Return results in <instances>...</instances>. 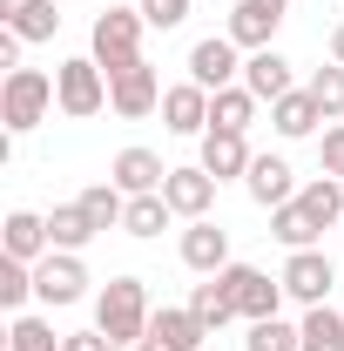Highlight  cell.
I'll use <instances>...</instances> for the list:
<instances>
[{
  "label": "cell",
  "instance_id": "6da1fadb",
  "mask_svg": "<svg viewBox=\"0 0 344 351\" xmlns=\"http://www.w3.org/2000/svg\"><path fill=\"white\" fill-rule=\"evenodd\" d=\"M149 291H142V277H108L101 284V298H95V331H108L115 345H135V338H149Z\"/></svg>",
  "mask_w": 344,
  "mask_h": 351
},
{
  "label": "cell",
  "instance_id": "7a4b0ae2",
  "mask_svg": "<svg viewBox=\"0 0 344 351\" xmlns=\"http://www.w3.org/2000/svg\"><path fill=\"white\" fill-rule=\"evenodd\" d=\"M47 108H61V101H54V82H47L41 68H7V88H0V122H7V135L41 129Z\"/></svg>",
  "mask_w": 344,
  "mask_h": 351
},
{
  "label": "cell",
  "instance_id": "3957f363",
  "mask_svg": "<svg viewBox=\"0 0 344 351\" xmlns=\"http://www.w3.org/2000/svg\"><path fill=\"white\" fill-rule=\"evenodd\" d=\"M142 7H108V14H95V54L88 61H101V75H122L129 61H142Z\"/></svg>",
  "mask_w": 344,
  "mask_h": 351
},
{
  "label": "cell",
  "instance_id": "277c9868",
  "mask_svg": "<svg viewBox=\"0 0 344 351\" xmlns=\"http://www.w3.org/2000/svg\"><path fill=\"white\" fill-rule=\"evenodd\" d=\"M54 101H61V115H101L108 108V75H101V61H61L54 68Z\"/></svg>",
  "mask_w": 344,
  "mask_h": 351
},
{
  "label": "cell",
  "instance_id": "5b68a950",
  "mask_svg": "<svg viewBox=\"0 0 344 351\" xmlns=\"http://www.w3.org/2000/svg\"><path fill=\"white\" fill-rule=\"evenodd\" d=\"M223 284H230V298H236V317H250V324H263V317L284 311V277H263L257 263H230Z\"/></svg>",
  "mask_w": 344,
  "mask_h": 351
},
{
  "label": "cell",
  "instance_id": "8992f818",
  "mask_svg": "<svg viewBox=\"0 0 344 351\" xmlns=\"http://www.w3.org/2000/svg\"><path fill=\"white\" fill-rule=\"evenodd\" d=\"M34 298L41 304H82L88 298V270H82V250H47L41 263H34Z\"/></svg>",
  "mask_w": 344,
  "mask_h": 351
},
{
  "label": "cell",
  "instance_id": "52a82bcc",
  "mask_svg": "<svg viewBox=\"0 0 344 351\" xmlns=\"http://www.w3.org/2000/svg\"><path fill=\"white\" fill-rule=\"evenodd\" d=\"M108 108H115L122 122L156 115V108H162V82H156V68H149V61H129L122 75H108Z\"/></svg>",
  "mask_w": 344,
  "mask_h": 351
},
{
  "label": "cell",
  "instance_id": "ba28073f",
  "mask_svg": "<svg viewBox=\"0 0 344 351\" xmlns=\"http://www.w3.org/2000/svg\"><path fill=\"white\" fill-rule=\"evenodd\" d=\"M331 284H338V263L324 257V250H291V263H284V298H297L310 311V304L331 298Z\"/></svg>",
  "mask_w": 344,
  "mask_h": 351
},
{
  "label": "cell",
  "instance_id": "9c48e42d",
  "mask_svg": "<svg viewBox=\"0 0 344 351\" xmlns=\"http://www.w3.org/2000/svg\"><path fill=\"white\" fill-rule=\"evenodd\" d=\"M236 75H243V61H236V41L230 34H210V41L189 47V82L196 88H236Z\"/></svg>",
  "mask_w": 344,
  "mask_h": 351
},
{
  "label": "cell",
  "instance_id": "30bf717a",
  "mask_svg": "<svg viewBox=\"0 0 344 351\" xmlns=\"http://www.w3.org/2000/svg\"><path fill=\"white\" fill-rule=\"evenodd\" d=\"M182 263L196 270V277H216V270H230V230L210 217H196L182 230Z\"/></svg>",
  "mask_w": 344,
  "mask_h": 351
},
{
  "label": "cell",
  "instance_id": "8fae6325",
  "mask_svg": "<svg viewBox=\"0 0 344 351\" xmlns=\"http://www.w3.org/2000/svg\"><path fill=\"white\" fill-rule=\"evenodd\" d=\"M284 7H291V0H236V14H230V41L250 47V54L270 47V34L284 27Z\"/></svg>",
  "mask_w": 344,
  "mask_h": 351
},
{
  "label": "cell",
  "instance_id": "7c38bea8",
  "mask_svg": "<svg viewBox=\"0 0 344 351\" xmlns=\"http://www.w3.org/2000/svg\"><path fill=\"white\" fill-rule=\"evenodd\" d=\"M47 250H54V237H47V217H34V210H7V223H0V257L41 263Z\"/></svg>",
  "mask_w": 344,
  "mask_h": 351
},
{
  "label": "cell",
  "instance_id": "4fadbf2b",
  "mask_svg": "<svg viewBox=\"0 0 344 351\" xmlns=\"http://www.w3.org/2000/svg\"><path fill=\"white\" fill-rule=\"evenodd\" d=\"M108 182H115L122 196H156V189L169 182V169H162L156 149H122V156L108 162Z\"/></svg>",
  "mask_w": 344,
  "mask_h": 351
},
{
  "label": "cell",
  "instance_id": "5bb4252c",
  "mask_svg": "<svg viewBox=\"0 0 344 351\" xmlns=\"http://www.w3.org/2000/svg\"><path fill=\"white\" fill-rule=\"evenodd\" d=\"M162 122H169V135H210V88L196 82L162 88Z\"/></svg>",
  "mask_w": 344,
  "mask_h": 351
},
{
  "label": "cell",
  "instance_id": "9a60e30c",
  "mask_svg": "<svg viewBox=\"0 0 344 351\" xmlns=\"http://www.w3.org/2000/svg\"><path fill=\"white\" fill-rule=\"evenodd\" d=\"M149 338L162 351H203V338H210V324L196 317L189 304H162L156 317H149Z\"/></svg>",
  "mask_w": 344,
  "mask_h": 351
},
{
  "label": "cell",
  "instance_id": "2e32d148",
  "mask_svg": "<svg viewBox=\"0 0 344 351\" xmlns=\"http://www.w3.org/2000/svg\"><path fill=\"white\" fill-rule=\"evenodd\" d=\"M162 196H169V210L175 217H210V203H216V176L196 162V169H169V182H162Z\"/></svg>",
  "mask_w": 344,
  "mask_h": 351
},
{
  "label": "cell",
  "instance_id": "e0dca14e",
  "mask_svg": "<svg viewBox=\"0 0 344 351\" xmlns=\"http://www.w3.org/2000/svg\"><path fill=\"white\" fill-rule=\"evenodd\" d=\"M243 189H250V203H263V210H284V203L297 196V176H291L284 156H257L250 176H243Z\"/></svg>",
  "mask_w": 344,
  "mask_h": 351
},
{
  "label": "cell",
  "instance_id": "ac0fdd59",
  "mask_svg": "<svg viewBox=\"0 0 344 351\" xmlns=\"http://www.w3.org/2000/svg\"><path fill=\"white\" fill-rule=\"evenodd\" d=\"M270 122H277L284 142H304V135H317V122H331V115L317 108V95H310V88H291L284 101H270Z\"/></svg>",
  "mask_w": 344,
  "mask_h": 351
},
{
  "label": "cell",
  "instance_id": "d6986e66",
  "mask_svg": "<svg viewBox=\"0 0 344 351\" xmlns=\"http://www.w3.org/2000/svg\"><path fill=\"white\" fill-rule=\"evenodd\" d=\"M250 162H257V156H250V142H243L236 129H210V135H203V169H210L216 182L250 176Z\"/></svg>",
  "mask_w": 344,
  "mask_h": 351
},
{
  "label": "cell",
  "instance_id": "ffe728a7",
  "mask_svg": "<svg viewBox=\"0 0 344 351\" xmlns=\"http://www.w3.org/2000/svg\"><path fill=\"white\" fill-rule=\"evenodd\" d=\"M243 88H250L257 101H284V95H291V61H284L277 47H257V54L243 61Z\"/></svg>",
  "mask_w": 344,
  "mask_h": 351
},
{
  "label": "cell",
  "instance_id": "44dd1931",
  "mask_svg": "<svg viewBox=\"0 0 344 351\" xmlns=\"http://www.w3.org/2000/svg\"><path fill=\"white\" fill-rule=\"evenodd\" d=\"M250 122H257V95L236 82V88H216L210 95V129H236V135H250Z\"/></svg>",
  "mask_w": 344,
  "mask_h": 351
},
{
  "label": "cell",
  "instance_id": "7402d4cb",
  "mask_svg": "<svg viewBox=\"0 0 344 351\" xmlns=\"http://www.w3.org/2000/svg\"><path fill=\"white\" fill-rule=\"evenodd\" d=\"M297 210L317 223V230L344 223V189H338V176H317V182H304V189H297Z\"/></svg>",
  "mask_w": 344,
  "mask_h": 351
},
{
  "label": "cell",
  "instance_id": "603a6c76",
  "mask_svg": "<svg viewBox=\"0 0 344 351\" xmlns=\"http://www.w3.org/2000/svg\"><path fill=\"white\" fill-rule=\"evenodd\" d=\"M189 311H196V317H203L210 331H223V324L236 317V298H230V284H223V270H216V277H203V284L189 291Z\"/></svg>",
  "mask_w": 344,
  "mask_h": 351
},
{
  "label": "cell",
  "instance_id": "cb8c5ba5",
  "mask_svg": "<svg viewBox=\"0 0 344 351\" xmlns=\"http://www.w3.org/2000/svg\"><path fill=\"white\" fill-rule=\"evenodd\" d=\"M297 331H304V351H344V311H331V304H310Z\"/></svg>",
  "mask_w": 344,
  "mask_h": 351
},
{
  "label": "cell",
  "instance_id": "d4e9b609",
  "mask_svg": "<svg viewBox=\"0 0 344 351\" xmlns=\"http://www.w3.org/2000/svg\"><path fill=\"white\" fill-rule=\"evenodd\" d=\"M75 203L88 210V223H95V230H115V223L129 217V196H122L115 182H88V189L75 196Z\"/></svg>",
  "mask_w": 344,
  "mask_h": 351
},
{
  "label": "cell",
  "instance_id": "484cf974",
  "mask_svg": "<svg viewBox=\"0 0 344 351\" xmlns=\"http://www.w3.org/2000/svg\"><path fill=\"white\" fill-rule=\"evenodd\" d=\"M270 237H277V243H284V250H310V243H317V237H324V230H317V223L304 217V210H297V196H291V203H284V210H270Z\"/></svg>",
  "mask_w": 344,
  "mask_h": 351
},
{
  "label": "cell",
  "instance_id": "4316f807",
  "mask_svg": "<svg viewBox=\"0 0 344 351\" xmlns=\"http://www.w3.org/2000/svg\"><path fill=\"white\" fill-rule=\"evenodd\" d=\"M169 196H162V189H156V196H129V217H122V230H129V237H162V230H169Z\"/></svg>",
  "mask_w": 344,
  "mask_h": 351
},
{
  "label": "cell",
  "instance_id": "83f0119b",
  "mask_svg": "<svg viewBox=\"0 0 344 351\" xmlns=\"http://www.w3.org/2000/svg\"><path fill=\"white\" fill-rule=\"evenodd\" d=\"M47 237H54V250H82L88 237H101V230L88 223V210H82V203H61V210L47 217Z\"/></svg>",
  "mask_w": 344,
  "mask_h": 351
},
{
  "label": "cell",
  "instance_id": "f1b7e54d",
  "mask_svg": "<svg viewBox=\"0 0 344 351\" xmlns=\"http://www.w3.org/2000/svg\"><path fill=\"white\" fill-rule=\"evenodd\" d=\"M7 351H61V338H54V324H47V317L14 311V324H7Z\"/></svg>",
  "mask_w": 344,
  "mask_h": 351
},
{
  "label": "cell",
  "instance_id": "f546056e",
  "mask_svg": "<svg viewBox=\"0 0 344 351\" xmlns=\"http://www.w3.org/2000/svg\"><path fill=\"white\" fill-rule=\"evenodd\" d=\"M27 298H34V263L0 257V311H21Z\"/></svg>",
  "mask_w": 344,
  "mask_h": 351
},
{
  "label": "cell",
  "instance_id": "4dcf8cb0",
  "mask_svg": "<svg viewBox=\"0 0 344 351\" xmlns=\"http://www.w3.org/2000/svg\"><path fill=\"white\" fill-rule=\"evenodd\" d=\"M243 345H250V351H304V331L284 324V317H263V324H250Z\"/></svg>",
  "mask_w": 344,
  "mask_h": 351
},
{
  "label": "cell",
  "instance_id": "1f68e13d",
  "mask_svg": "<svg viewBox=\"0 0 344 351\" xmlns=\"http://www.w3.org/2000/svg\"><path fill=\"white\" fill-rule=\"evenodd\" d=\"M54 27H61V14H54V0H34L21 21H14V34L21 41H54Z\"/></svg>",
  "mask_w": 344,
  "mask_h": 351
},
{
  "label": "cell",
  "instance_id": "d6a6232c",
  "mask_svg": "<svg viewBox=\"0 0 344 351\" xmlns=\"http://www.w3.org/2000/svg\"><path fill=\"white\" fill-rule=\"evenodd\" d=\"M310 95H317V108H324V115H344V68H338V61L310 75Z\"/></svg>",
  "mask_w": 344,
  "mask_h": 351
},
{
  "label": "cell",
  "instance_id": "836d02e7",
  "mask_svg": "<svg viewBox=\"0 0 344 351\" xmlns=\"http://www.w3.org/2000/svg\"><path fill=\"white\" fill-rule=\"evenodd\" d=\"M142 21L149 27H182L189 21V0H142Z\"/></svg>",
  "mask_w": 344,
  "mask_h": 351
},
{
  "label": "cell",
  "instance_id": "e575fe53",
  "mask_svg": "<svg viewBox=\"0 0 344 351\" xmlns=\"http://www.w3.org/2000/svg\"><path fill=\"white\" fill-rule=\"evenodd\" d=\"M317 162H324V176H344V122L317 135Z\"/></svg>",
  "mask_w": 344,
  "mask_h": 351
},
{
  "label": "cell",
  "instance_id": "d590c367",
  "mask_svg": "<svg viewBox=\"0 0 344 351\" xmlns=\"http://www.w3.org/2000/svg\"><path fill=\"white\" fill-rule=\"evenodd\" d=\"M61 351H115V338H108V331H68Z\"/></svg>",
  "mask_w": 344,
  "mask_h": 351
},
{
  "label": "cell",
  "instance_id": "8d00e7d4",
  "mask_svg": "<svg viewBox=\"0 0 344 351\" xmlns=\"http://www.w3.org/2000/svg\"><path fill=\"white\" fill-rule=\"evenodd\" d=\"M27 7H34V0H0V21H7V27H14V21H21V14H27Z\"/></svg>",
  "mask_w": 344,
  "mask_h": 351
},
{
  "label": "cell",
  "instance_id": "74e56055",
  "mask_svg": "<svg viewBox=\"0 0 344 351\" xmlns=\"http://www.w3.org/2000/svg\"><path fill=\"white\" fill-rule=\"evenodd\" d=\"M331 61H338V68H344V21H338V27H331Z\"/></svg>",
  "mask_w": 344,
  "mask_h": 351
},
{
  "label": "cell",
  "instance_id": "f35d334b",
  "mask_svg": "<svg viewBox=\"0 0 344 351\" xmlns=\"http://www.w3.org/2000/svg\"><path fill=\"white\" fill-rule=\"evenodd\" d=\"M115 351H162L156 338H135V345H115Z\"/></svg>",
  "mask_w": 344,
  "mask_h": 351
}]
</instances>
